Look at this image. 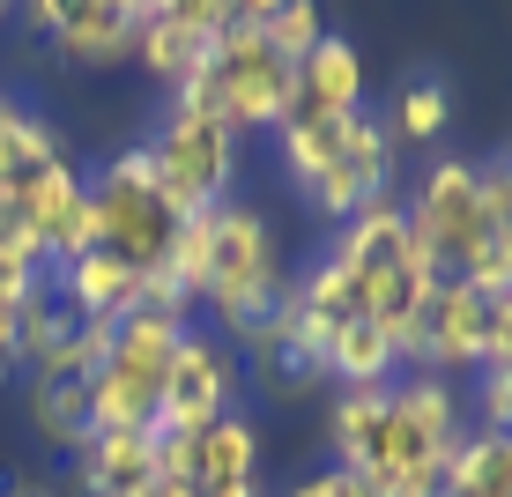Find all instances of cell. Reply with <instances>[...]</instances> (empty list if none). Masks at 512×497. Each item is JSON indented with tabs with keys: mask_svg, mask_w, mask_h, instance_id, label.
Returning <instances> with one entry per match:
<instances>
[{
	"mask_svg": "<svg viewBox=\"0 0 512 497\" xmlns=\"http://www.w3.org/2000/svg\"><path fill=\"white\" fill-rule=\"evenodd\" d=\"M461 438H468V401L453 394V379L409 371V379L386 386V423L364 483H372V497H438Z\"/></svg>",
	"mask_w": 512,
	"mask_h": 497,
	"instance_id": "6da1fadb",
	"label": "cell"
},
{
	"mask_svg": "<svg viewBox=\"0 0 512 497\" xmlns=\"http://www.w3.org/2000/svg\"><path fill=\"white\" fill-rule=\"evenodd\" d=\"M208 268H201V305L223 319V334L253 342L260 327L282 312L290 297V268H282V238L253 201H223L208 208Z\"/></svg>",
	"mask_w": 512,
	"mask_h": 497,
	"instance_id": "7a4b0ae2",
	"label": "cell"
},
{
	"mask_svg": "<svg viewBox=\"0 0 512 497\" xmlns=\"http://www.w3.org/2000/svg\"><path fill=\"white\" fill-rule=\"evenodd\" d=\"M171 104H193V112L223 119L238 141H245V134H275L282 119H290V104H297V67L275 60L260 30L231 23L216 45H208V67H201V75H193Z\"/></svg>",
	"mask_w": 512,
	"mask_h": 497,
	"instance_id": "3957f363",
	"label": "cell"
},
{
	"mask_svg": "<svg viewBox=\"0 0 512 497\" xmlns=\"http://www.w3.org/2000/svg\"><path fill=\"white\" fill-rule=\"evenodd\" d=\"M90 223H97V253H112L119 268H134V275H156L171 260L186 216L164 201L156 164H149L141 141H134V149H112L90 171Z\"/></svg>",
	"mask_w": 512,
	"mask_h": 497,
	"instance_id": "277c9868",
	"label": "cell"
},
{
	"mask_svg": "<svg viewBox=\"0 0 512 497\" xmlns=\"http://www.w3.org/2000/svg\"><path fill=\"white\" fill-rule=\"evenodd\" d=\"M141 149H149L156 186H164V201L179 208V216H208V208L231 201V186H238V134L223 127V119L193 112V104H171Z\"/></svg>",
	"mask_w": 512,
	"mask_h": 497,
	"instance_id": "5b68a950",
	"label": "cell"
},
{
	"mask_svg": "<svg viewBox=\"0 0 512 497\" xmlns=\"http://www.w3.org/2000/svg\"><path fill=\"white\" fill-rule=\"evenodd\" d=\"M409 238L438 260V275H461L475 260V245L490 238L483 193H475V156H438L423 171V186L409 201Z\"/></svg>",
	"mask_w": 512,
	"mask_h": 497,
	"instance_id": "8992f818",
	"label": "cell"
},
{
	"mask_svg": "<svg viewBox=\"0 0 512 497\" xmlns=\"http://www.w3.org/2000/svg\"><path fill=\"white\" fill-rule=\"evenodd\" d=\"M238 401V364L223 357L216 334L186 327L179 349H171L164 364V401H156V423H171V431H208L216 416H231Z\"/></svg>",
	"mask_w": 512,
	"mask_h": 497,
	"instance_id": "52a82bcc",
	"label": "cell"
},
{
	"mask_svg": "<svg viewBox=\"0 0 512 497\" xmlns=\"http://www.w3.org/2000/svg\"><path fill=\"white\" fill-rule=\"evenodd\" d=\"M490 305H498V297H483L461 275L438 282L431 305H423L416 371H431V379H446V371H483L490 364Z\"/></svg>",
	"mask_w": 512,
	"mask_h": 497,
	"instance_id": "ba28073f",
	"label": "cell"
},
{
	"mask_svg": "<svg viewBox=\"0 0 512 497\" xmlns=\"http://www.w3.org/2000/svg\"><path fill=\"white\" fill-rule=\"evenodd\" d=\"M15 216L30 223L45 268H67V260L97 253V223H90V171H75V156H60L52 171L30 179V193L15 201Z\"/></svg>",
	"mask_w": 512,
	"mask_h": 497,
	"instance_id": "9c48e42d",
	"label": "cell"
},
{
	"mask_svg": "<svg viewBox=\"0 0 512 497\" xmlns=\"http://www.w3.org/2000/svg\"><path fill=\"white\" fill-rule=\"evenodd\" d=\"M75 460V497H149L156 483V453H149V431H90Z\"/></svg>",
	"mask_w": 512,
	"mask_h": 497,
	"instance_id": "30bf717a",
	"label": "cell"
},
{
	"mask_svg": "<svg viewBox=\"0 0 512 497\" xmlns=\"http://www.w3.org/2000/svg\"><path fill=\"white\" fill-rule=\"evenodd\" d=\"M52 275H60V297H67V312H75V319H104V327H119V319L141 305V275L119 268L112 253H82V260H67V268H52Z\"/></svg>",
	"mask_w": 512,
	"mask_h": 497,
	"instance_id": "8fae6325",
	"label": "cell"
},
{
	"mask_svg": "<svg viewBox=\"0 0 512 497\" xmlns=\"http://www.w3.org/2000/svg\"><path fill=\"white\" fill-rule=\"evenodd\" d=\"M401 238H409V208H401V201H372V208H357L349 223H334L327 260H342L357 282H372L379 268L401 260Z\"/></svg>",
	"mask_w": 512,
	"mask_h": 497,
	"instance_id": "7c38bea8",
	"label": "cell"
},
{
	"mask_svg": "<svg viewBox=\"0 0 512 497\" xmlns=\"http://www.w3.org/2000/svg\"><path fill=\"white\" fill-rule=\"evenodd\" d=\"M297 104H312V112H357L364 104V52H357V38L327 30V38L297 60Z\"/></svg>",
	"mask_w": 512,
	"mask_h": 497,
	"instance_id": "4fadbf2b",
	"label": "cell"
},
{
	"mask_svg": "<svg viewBox=\"0 0 512 497\" xmlns=\"http://www.w3.org/2000/svg\"><path fill=\"white\" fill-rule=\"evenodd\" d=\"M238 483H260V431L253 416H216L201 438H193V490H238Z\"/></svg>",
	"mask_w": 512,
	"mask_h": 497,
	"instance_id": "5bb4252c",
	"label": "cell"
},
{
	"mask_svg": "<svg viewBox=\"0 0 512 497\" xmlns=\"http://www.w3.org/2000/svg\"><path fill=\"white\" fill-rule=\"evenodd\" d=\"M45 45L60 52L67 67H119L134 52V15L119 8V0H82Z\"/></svg>",
	"mask_w": 512,
	"mask_h": 497,
	"instance_id": "9a60e30c",
	"label": "cell"
},
{
	"mask_svg": "<svg viewBox=\"0 0 512 497\" xmlns=\"http://www.w3.org/2000/svg\"><path fill=\"white\" fill-rule=\"evenodd\" d=\"M208 45H216V38H201V30L171 23V15H141V23H134V52H127V60H134L149 82H164V90L179 97L186 82L208 67Z\"/></svg>",
	"mask_w": 512,
	"mask_h": 497,
	"instance_id": "2e32d148",
	"label": "cell"
},
{
	"mask_svg": "<svg viewBox=\"0 0 512 497\" xmlns=\"http://www.w3.org/2000/svg\"><path fill=\"white\" fill-rule=\"evenodd\" d=\"M379 423H386V386H334V408H327V446H334V468H372L379 453Z\"/></svg>",
	"mask_w": 512,
	"mask_h": 497,
	"instance_id": "e0dca14e",
	"label": "cell"
},
{
	"mask_svg": "<svg viewBox=\"0 0 512 497\" xmlns=\"http://www.w3.org/2000/svg\"><path fill=\"white\" fill-rule=\"evenodd\" d=\"M320 371H327L334 386H394L401 357H394V342H386L372 319H342V327L327 334V357H320Z\"/></svg>",
	"mask_w": 512,
	"mask_h": 497,
	"instance_id": "ac0fdd59",
	"label": "cell"
},
{
	"mask_svg": "<svg viewBox=\"0 0 512 497\" xmlns=\"http://www.w3.org/2000/svg\"><path fill=\"white\" fill-rule=\"evenodd\" d=\"M438 497H512L505 431H468L461 453L446 460V483H438Z\"/></svg>",
	"mask_w": 512,
	"mask_h": 497,
	"instance_id": "d6986e66",
	"label": "cell"
},
{
	"mask_svg": "<svg viewBox=\"0 0 512 497\" xmlns=\"http://www.w3.org/2000/svg\"><path fill=\"white\" fill-rule=\"evenodd\" d=\"M30 431L60 453H82V438H90V386L30 379Z\"/></svg>",
	"mask_w": 512,
	"mask_h": 497,
	"instance_id": "ffe728a7",
	"label": "cell"
},
{
	"mask_svg": "<svg viewBox=\"0 0 512 497\" xmlns=\"http://www.w3.org/2000/svg\"><path fill=\"white\" fill-rule=\"evenodd\" d=\"M446 119H453V90H446V75H409V82L394 90V112H386V134H394V149H401V141L431 149V141L446 134Z\"/></svg>",
	"mask_w": 512,
	"mask_h": 497,
	"instance_id": "44dd1931",
	"label": "cell"
},
{
	"mask_svg": "<svg viewBox=\"0 0 512 497\" xmlns=\"http://www.w3.org/2000/svg\"><path fill=\"white\" fill-rule=\"evenodd\" d=\"M260 38H268V52H275V60H290V67H297L312 45L327 38V23H320V0H290L282 15H268V23H260Z\"/></svg>",
	"mask_w": 512,
	"mask_h": 497,
	"instance_id": "7402d4cb",
	"label": "cell"
},
{
	"mask_svg": "<svg viewBox=\"0 0 512 497\" xmlns=\"http://www.w3.org/2000/svg\"><path fill=\"white\" fill-rule=\"evenodd\" d=\"M45 268H8V260H0V379H8L15 364V312H23V297H30V282H38Z\"/></svg>",
	"mask_w": 512,
	"mask_h": 497,
	"instance_id": "603a6c76",
	"label": "cell"
},
{
	"mask_svg": "<svg viewBox=\"0 0 512 497\" xmlns=\"http://www.w3.org/2000/svg\"><path fill=\"white\" fill-rule=\"evenodd\" d=\"M156 15L201 30V38H223V30H231V0H156Z\"/></svg>",
	"mask_w": 512,
	"mask_h": 497,
	"instance_id": "cb8c5ba5",
	"label": "cell"
},
{
	"mask_svg": "<svg viewBox=\"0 0 512 497\" xmlns=\"http://www.w3.org/2000/svg\"><path fill=\"white\" fill-rule=\"evenodd\" d=\"M290 497H372V483H364L357 468H334V460H327L320 475H305V483H290Z\"/></svg>",
	"mask_w": 512,
	"mask_h": 497,
	"instance_id": "d4e9b609",
	"label": "cell"
},
{
	"mask_svg": "<svg viewBox=\"0 0 512 497\" xmlns=\"http://www.w3.org/2000/svg\"><path fill=\"white\" fill-rule=\"evenodd\" d=\"M75 8H82V0H23V23L38 30V38H52V30H60Z\"/></svg>",
	"mask_w": 512,
	"mask_h": 497,
	"instance_id": "484cf974",
	"label": "cell"
},
{
	"mask_svg": "<svg viewBox=\"0 0 512 497\" xmlns=\"http://www.w3.org/2000/svg\"><path fill=\"white\" fill-rule=\"evenodd\" d=\"M290 0H231V23H245V30H260L268 15H282Z\"/></svg>",
	"mask_w": 512,
	"mask_h": 497,
	"instance_id": "4316f807",
	"label": "cell"
},
{
	"mask_svg": "<svg viewBox=\"0 0 512 497\" xmlns=\"http://www.w3.org/2000/svg\"><path fill=\"white\" fill-rule=\"evenodd\" d=\"M0 497H75V490H60V483H45V475H15Z\"/></svg>",
	"mask_w": 512,
	"mask_h": 497,
	"instance_id": "83f0119b",
	"label": "cell"
},
{
	"mask_svg": "<svg viewBox=\"0 0 512 497\" xmlns=\"http://www.w3.org/2000/svg\"><path fill=\"white\" fill-rule=\"evenodd\" d=\"M149 497H201L193 483H149Z\"/></svg>",
	"mask_w": 512,
	"mask_h": 497,
	"instance_id": "f1b7e54d",
	"label": "cell"
},
{
	"mask_svg": "<svg viewBox=\"0 0 512 497\" xmlns=\"http://www.w3.org/2000/svg\"><path fill=\"white\" fill-rule=\"evenodd\" d=\"M208 497H268L260 483H238V490H208Z\"/></svg>",
	"mask_w": 512,
	"mask_h": 497,
	"instance_id": "f546056e",
	"label": "cell"
},
{
	"mask_svg": "<svg viewBox=\"0 0 512 497\" xmlns=\"http://www.w3.org/2000/svg\"><path fill=\"white\" fill-rule=\"evenodd\" d=\"M119 8H127L134 23H141V15H156V0H119Z\"/></svg>",
	"mask_w": 512,
	"mask_h": 497,
	"instance_id": "4dcf8cb0",
	"label": "cell"
},
{
	"mask_svg": "<svg viewBox=\"0 0 512 497\" xmlns=\"http://www.w3.org/2000/svg\"><path fill=\"white\" fill-rule=\"evenodd\" d=\"M498 171H505V193H512V149H505V156H498Z\"/></svg>",
	"mask_w": 512,
	"mask_h": 497,
	"instance_id": "1f68e13d",
	"label": "cell"
},
{
	"mask_svg": "<svg viewBox=\"0 0 512 497\" xmlns=\"http://www.w3.org/2000/svg\"><path fill=\"white\" fill-rule=\"evenodd\" d=\"M0 112H8V90H0Z\"/></svg>",
	"mask_w": 512,
	"mask_h": 497,
	"instance_id": "d6a6232c",
	"label": "cell"
},
{
	"mask_svg": "<svg viewBox=\"0 0 512 497\" xmlns=\"http://www.w3.org/2000/svg\"><path fill=\"white\" fill-rule=\"evenodd\" d=\"M0 216H15V208H8V201H0Z\"/></svg>",
	"mask_w": 512,
	"mask_h": 497,
	"instance_id": "836d02e7",
	"label": "cell"
},
{
	"mask_svg": "<svg viewBox=\"0 0 512 497\" xmlns=\"http://www.w3.org/2000/svg\"><path fill=\"white\" fill-rule=\"evenodd\" d=\"M8 8H15V0H0V15H8Z\"/></svg>",
	"mask_w": 512,
	"mask_h": 497,
	"instance_id": "e575fe53",
	"label": "cell"
},
{
	"mask_svg": "<svg viewBox=\"0 0 512 497\" xmlns=\"http://www.w3.org/2000/svg\"><path fill=\"white\" fill-rule=\"evenodd\" d=\"M505 453H512V431H505Z\"/></svg>",
	"mask_w": 512,
	"mask_h": 497,
	"instance_id": "d590c367",
	"label": "cell"
}]
</instances>
